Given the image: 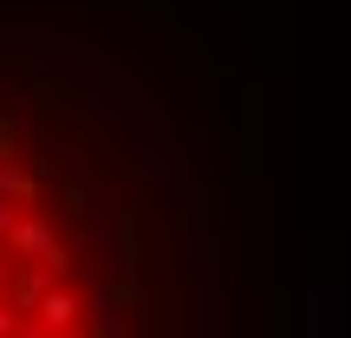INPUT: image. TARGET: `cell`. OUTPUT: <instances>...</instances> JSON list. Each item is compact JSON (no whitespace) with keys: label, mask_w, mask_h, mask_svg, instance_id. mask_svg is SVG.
Listing matches in <instances>:
<instances>
[{"label":"cell","mask_w":351,"mask_h":338,"mask_svg":"<svg viewBox=\"0 0 351 338\" xmlns=\"http://www.w3.org/2000/svg\"><path fill=\"white\" fill-rule=\"evenodd\" d=\"M33 326H46V332H59V338H78V326H85V293L59 280V287L33 306Z\"/></svg>","instance_id":"1"},{"label":"cell","mask_w":351,"mask_h":338,"mask_svg":"<svg viewBox=\"0 0 351 338\" xmlns=\"http://www.w3.org/2000/svg\"><path fill=\"white\" fill-rule=\"evenodd\" d=\"M7 248L20 254V261H46L59 241H52V221H46V215H20V221H13V234H7Z\"/></svg>","instance_id":"2"},{"label":"cell","mask_w":351,"mask_h":338,"mask_svg":"<svg viewBox=\"0 0 351 338\" xmlns=\"http://www.w3.org/2000/svg\"><path fill=\"white\" fill-rule=\"evenodd\" d=\"M20 326H26L20 306H0V338H20Z\"/></svg>","instance_id":"3"},{"label":"cell","mask_w":351,"mask_h":338,"mask_svg":"<svg viewBox=\"0 0 351 338\" xmlns=\"http://www.w3.org/2000/svg\"><path fill=\"white\" fill-rule=\"evenodd\" d=\"M0 163H13V124L0 117Z\"/></svg>","instance_id":"4"}]
</instances>
